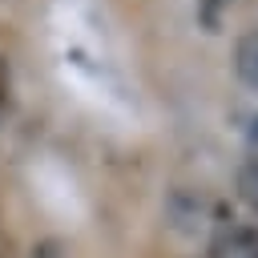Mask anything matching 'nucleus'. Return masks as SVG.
<instances>
[{
    "mask_svg": "<svg viewBox=\"0 0 258 258\" xmlns=\"http://www.w3.org/2000/svg\"><path fill=\"white\" fill-rule=\"evenodd\" d=\"M210 250H214V258H258V226L222 218L218 230L210 234Z\"/></svg>",
    "mask_w": 258,
    "mask_h": 258,
    "instance_id": "nucleus-1",
    "label": "nucleus"
},
{
    "mask_svg": "<svg viewBox=\"0 0 258 258\" xmlns=\"http://www.w3.org/2000/svg\"><path fill=\"white\" fill-rule=\"evenodd\" d=\"M234 73H238V81L246 89L258 93V28L238 36V44H234Z\"/></svg>",
    "mask_w": 258,
    "mask_h": 258,
    "instance_id": "nucleus-2",
    "label": "nucleus"
},
{
    "mask_svg": "<svg viewBox=\"0 0 258 258\" xmlns=\"http://www.w3.org/2000/svg\"><path fill=\"white\" fill-rule=\"evenodd\" d=\"M8 89H12V73H8V56L0 52V117L8 109Z\"/></svg>",
    "mask_w": 258,
    "mask_h": 258,
    "instance_id": "nucleus-3",
    "label": "nucleus"
},
{
    "mask_svg": "<svg viewBox=\"0 0 258 258\" xmlns=\"http://www.w3.org/2000/svg\"><path fill=\"white\" fill-rule=\"evenodd\" d=\"M32 258H64V254H60V242H40L32 250Z\"/></svg>",
    "mask_w": 258,
    "mask_h": 258,
    "instance_id": "nucleus-4",
    "label": "nucleus"
},
{
    "mask_svg": "<svg viewBox=\"0 0 258 258\" xmlns=\"http://www.w3.org/2000/svg\"><path fill=\"white\" fill-rule=\"evenodd\" d=\"M246 137H250V165L258 169V117L250 121V133H246Z\"/></svg>",
    "mask_w": 258,
    "mask_h": 258,
    "instance_id": "nucleus-5",
    "label": "nucleus"
}]
</instances>
